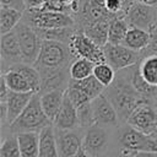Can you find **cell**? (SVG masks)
<instances>
[{"label":"cell","instance_id":"4fadbf2b","mask_svg":"<svg viewBox=\"0 0 157 157\" xmlns=\"http://www.w3.org/2000/svg\"><path fill=\"white\" fill-rule=\"evenodd\" d=\"M0 56H1L2 72H5L13 64L23 61L20 43H18V38H17L13 29L1 34V38H0Z\"/></svg>","mask_w":157,"mask_h":157},{"label":"cell","instance_id":"74e56055","mask_svg":"<svg viewBox=\"0 0 157 157\" xmlns=\"http://www.w3.org/2000/svg\"><path fill=\"white\" fill-rule=\"evenodd\" d=\"M136 2L140 4H145V5H151V6H156L157 7V0H135Z\"/></svg>","mask_w":157,"mask_h":157},{"label":"cell","instance_id":"f35d334b","mask_svg":"<svg viewBox=\"0 0 157 157\" xmlns=\"http://www.w3.org/2000/svg\"><path fill=\"white\" fill-rule=\"evenodd\" d=\"M109 157H124L119 151H118V153H114V155H109Z\"/></svg>","mask_w":157,"mask_h":157},{"label":"cell","instance_id":"ffe728a7","mask_svg":"<svg viewBox=\"0 0 157 157\" xmlns=\"http://www.w3.org/2000/svg\"><path fill=\"white\" fill-rule=\"evenodd\" d=\"M20 144L21 157H39V132L25 131L16 134Z\"/></svg>","mask_w":157,"mask_h":157},{"label":"cell","instance_id":"f1b7e54d","mask_svg":"<svg viewBox=\"0 0 157 157\" xmlns=\"http://www.w3.org/2000/svg\"><path fill=\"white\" fill-rule=\"evenodd\" d=\"M93 75L107 88L108 86H110L113 83L117 74H115V70L107 61H103V63H98L94 65Z\"/></svg>","mask_w":157,"mask_h":157},{"label":"cell","instance_id":"7c38bea8","mask_svg":"<svg viewBox=\"0 0 157 157\" xmlns=\"http://www.w3.org/2000/svg\"><path fill=\"white\" fill-rule=\"evenodd\" d=\"M124 18L129 27H139L148 31L157 22V7L134 1Z\"/></svg>","mask_w":157,"mask_h":157},{"label":"cell","instance_id":"9a60e30c","mask_svg":"<svg viewBox=\"0 0 157 157\" xmlns=\"http://www.w3.org/2000/svg\"><path fill=\"white\" fill-rule=\"evenodd\" d=\"M53 125L56 129H61V130H70V129L80 128L77 108L74 104V102L71 101V98H70V96L67 93V90L65 92L63 105H61L56 118L54 119Z\"/></svg>","mask_w":157,"mask_h":157},{"label":"cell","instance_id":"f546056e","mask_svg":"<svg viewBox=\"0 0 157 157\" xmlns=\"http://www.w3.org/2000/svg\"><path fill=\"white\" fill-rule=\"evenodd\" d=\"M1 157H21L20 144L16 134H10L7 137H4L0 147Z\"/></svg>","mask_w":157,"mask_h":157},{"label":"cell","instance_id":"52a82bcc","mask_svg":"<svg viewBox=\"0 0 157 157\" xmlns=\"http://www.w3.org/2000/svg\"><path fill=\"white\" fill-rule=\"evenodd\" d=\"M118 142L120 147L129 151H151L157 152V134H145L129 124L120 128L118 132Z\"/></svg>","mask_w":157,"mask_h":157},{"label":"cell","instance_id":"7402d4cb","mask_svg":"<svg viewBox=\"0 0 157 157\" xmlns=\"http://www.w3.org/2000/svg\"><path fill=\"white\" fill-rule=\"evenodd\" d=\"M9 88L11 91H16V92H34L31 83L28 82V80L16 69L13 67H9V70H6L5 72H2L1 75Z\"/></svg>","mask_w":157,"mask_h":157},{"label":"cell","instance_id":"8992f818","mask_svg":"<svg viewBox=\"0 0 157 157\" xmlns=\"http://www.w3.org/2000/svg\"><path fill=\"white\" fill-rule=\"evenodd\" d=\"M13 31L18 38L23 63L34 64L39 55L43 40L38 34L37 29L32 27L29 23H27L25 20H21L20 23L13 28Z\"/></svg>","mask_w":157,"mask_h":157},{"label":"cell","instance_id":"8d00e7d4","mask_svg":"<svg viewBox=\"0 0 157 157\" xmlns=\"http://www.w3.org/2000/svg\"><path fill=\"white\" fill-rule=\"evenodd\" d=\"M75 157H92V156H91V155H90V153H88L83 147H81V148L78 150V152L76 153V156H75Z\"/></svg>","mask_w":157,"mask_h":157},{"label":"cell","instance_id":"9c48e42d","mask_svg":"<svg viewBox=\"0 0 157 157\" xmlns=\"http://www.w3.org/2000/svg\"><path fill=\"white\" fill-rule=\"evenodd\" d=\"M110 128L93 124L85 129L82 136V147L92 157H102L110 145Z\"/></svg>","mask_w":157,"mask_h":157},{"label":"cell","instance_id":"7a4b0ae2","mask_svg":"<svg viewBox=\"0 0 157 157\" xmlns=\"http://www.w3.org/2000/svg\"><path fill=\"white\" fill-rule=\"evenodd\" d=\"M75 59L67 44L59 40L43 39L39 55L33 65L38 69L39 74H42L69 69Z\"/></svg>","mask_w":157,"mask_h":157},{"label":"cell","instance_id":"ba28073f","mask_svg":"<svg viewBox=\"0 0 157 157\" xmlns=\"http://www.w3.org/2000/svg\"><path fill=\"white\" fill-rule=\"evenodd\" d=\"M67 45L75 58H85L94 64L105 61L103 47L91 39L82 29H76Z\"/></svg>","mask_w":157,"mask_h":157},{"label":"cell","instance_id":"d6a6232c","mask_svg":"<svg viewBox=\"0 0 157 157\" xmlns=\"http://www.w3.org/2000/svg\"><path fill=\"white\" fill-rule=\"evenodd\" d=\"M1 6H9V7H13L17 10H21L25 12L26 10V4L25 0H0Z\"/></svg>","mask_w":157,"mask_h":157},{"label":"cell","instance_id":"83f0119b","mask_svg":"<svg viewBox=\"0 0 157 157\" xmlns=\"http://www.w3.org/2000/svg\"><path fill=\"white\" fill-rule=\"evenodd\" d=\"M72 81L88 96V98L91 101H93L96 97H98L101 93H103L105 91V87L94 77L93 74L83 80H72Z\"/></svg>","mask_w":157,"mask_h":157},{"label":"cell","instance_id":"d4e9b609","mask_svg":"<svg viewBox=\"0 0 157 157\" xmlns=\"http://www.w3.org/2000/svg\"><path fill=\"white\" fill-rule=\"evenodd\" d=\"M129 29V25L124 17H113L108 29V43L121 44L125 34Z\"/></svg>","mask_w":157,"mask_h":157},{"label":"cell","instance_id":"e0dca14e","mask_svg":"<svg viewBox=\"0 0 157 157\" xmlns=\"http://www.w3.org/2000/svg\"><path fill=\"white\" fill-rule=\"evenodd\" d=\"M36 92H16L11 91L9 93L6 105H7V126L22 113V110L26 108L31 98L33 97Z\"/></svg>","mask_w":157,"mask_h":157},{"label":"cell","instance_id":"d6986e66","mask_svg":"<svg viewBox=\"0 0 157 157\" xmlns=\"http://www.w3.org/2000/svg\"><path fill=\"white\" fill-rule=\"evenodd\" d=\"M148 43H150V32L147 29L139 27H129L121 44L126 45L132 50L141 53L142 50L146 49Z\"/></svg>","mask_w":157,"mask_h":157},{"label":"cell","instance_id":"30bf717a","mask_svg":"<svg viewBox=\"0 0 157 157\" xmlns=\"http://www.w3.org/2000/svg\"><path fill=\"white\" fill-rule=\"evenodd\" d=\"M104 55H105V61L115 70H123L126 67H130L140 61L142 58L140 52L132 50L128 48L124 44H112L107 43L103 45Z\"/></svg>","mask_w":157,"mask_h":157},{"label":"cell","instance_id":"4dcf8cb0","mask_svg":"<svg viewBox=\"0 0 157 157\" xmlns=\"http://www.w3.org/2000/svg\"><path fill=\"white\" fill-rule=\"evenodd\" d=\"M135 0H103L107 11L114 17H124Z\"/></svg>","mask_w":157,"mask_h":157},{"label":"cell","instance_id":"5bb4252c","mask_svg":"<svg viewBox=\"0 0 157 157\" xmlns=\"http://www.w3.org/2000/svg\"><path fill=\"white\" fill-rule=\"evenodd\" d=\"M55 128V126H54ZM59 157H75L82 147V136L76 129L61 130L55 128Z\"/></svg>","mask_w":157,"mask_h":157},{"label":"cell","instance_id":"44dd1931","mask_svg":"<svg viewBox=\"0 0 157 157\" xmlns=\"http://www.w3.org/2000/svg\"><path fill=\"white\" fill-rule=\"evenodd\" d=\"M137 66L142 78L150 86L157 88V55H144Z\"/></svg>","mask_w":157,"mask_h":157},{"label":"cell","instance_id":"836d02e7","mask_svg":"<svg viewBox=\"0 0 157 157\" xmlns=\"http://www.w3.org/2000/svg\"><path fill=\"white\" fill-rule=\"evenodd\" d=\"M9 93H10V88H9L5 78L1 76V78H0V102H6Z\"/></svg>","mask_w":157,"mask_h":157},{"label":"cell","instance_id":"2e32d148","mask_svg":"<svg viewBox=\"0 0 157 157\" xmlns=\"http://www.w3.org/2000/svg\"><path fill=\"white\" fill-rule=\"evenodd\" d=\"M66 90L67 88H55V90H49V91H45L42 93L39 92L42 108L52 123L56 118V115L63 105Z\"/></svg>","mask_w":157,"mask_h":157},{"label":"cell","instance_id":"3957f363","mask_svg":"<svg viewBox=\"0 0 157 157\" xmlns=\"http://www.w3.org/2000/svg\"><path fill=\"white\" fill-rule=\"evenodd\" d=\"M53 124L45 115L40 104V93L36 92L22 113L7 126L10 134H18L25 131H40L47 125Z\"/></svg>","mask_w":157,"mask_h":157},{"label":"cell","instance_id":"5b68a950","mask_svg":"<svg viewBox=\"0 0 157 157\" xmlns=\"http://www.w3.org/2000/svg\"><path fill=\"white\" fill-rule=\"evenodd\" d=\"M125 124L148 134H157V98H145L129 115Z\"/></svg>","mask_w":157,"mask_h":157},{"label":"cell","instance_id":"1f68e13d","mask_svg":"<svg viewBox=\"0 0 157 157\" xmlns=\"http://www.w3.org/2000/svg\"><path fill=\"white\" fill-rule=\"evenodd\" d=\"M150 32V43L145 50L141 52V55H157V22L148 29Z\"/></svg>","mask_w":157,"mask_h":157},{"label":"cell","instance_id":"603a6c76","mask_svg":"<svg viewBox=\"0 0 157 157\" xmlns=\"http://www.w3.org/2000/svg\"><path fill=\"white\" fill-rule=\"evenodd\" d=\"M23 11L9 7V6H1L0 7V33L4 34L6 32L12 31L22 20Z\"/></svg>","mask_w":157,"mask_h":157},{"label":"cell","instance_id":"484cf974","mask_svg":"<svg viewBox=\"0 0 157 157\" xmlns=\"http://www.w3.org/2000/svg\"><path fill=\"white\" fill-rule=\"evenodd\" d=\"M94 63L85 59V58H76L70 67H69V72H70V78L72 80H83L88 76H91L93 74V69H94Z\"/></svg>","mask_w":157,"mask_h":157},{"label":"cell","instance_id":"8fae6325","mask_svg":"<svg viewBox=\"0 0 157 157\" xmlns=\"http://www.w3.org/2000/svg\"><path fill=\"white\" fill-rule=\"evenodd\" d=\"M91 104H92L96 124H99L102 126H107L110 129L119 128L121 121L119 119L118 112L104 92L101 93L98 97H96L91 102Z\"/></svg>","mask_w":157,"mask_h":157},{"label":"cell","instance_id":"e575fe53","mask_svg":"<svg viewBox=\"0 0 157 157\" xmlns=\"http://www.w3.org/2000/svg\"><path fill=\"white\" fill-rule=\"evenodd\" d=\"M126 157H157V152L151 151H134Z\"/></svg>","mask_w":157,"mask_h":157},{"label":"cell","instance_id":"d590c367","mask_svg":"<svg viewBox=\"0 0 157 157\" xmlns=\"http://www.w3.org/2000/svg\"><path fill=\"white\" fill-rule=\"evenodd\" d=\"M47 2V0H25L26 9H33V7H40Z\"/></svg>","mask_w":157,"mask_h":157},{"label":"cell","instance_id":"cb8c5ba5","mask_svg":"<svg viewBox=\"0 0 157 157\" xmlns=\"http://www.w3.org/2000/svg\"><path fill=\"white\" fill-rule=\"evenodd\" d=\"M112 18H103L99 20L90 26H87L86 28H83L82 31L91 38L93 39L97 44H99L101 47L105 45L108 43V29H109V23H110Z\"/></svg>","mask_w":157,"mask_h":157},{"label":"cell","instance_id":"6da1fadb","mask_svg":"<svg viewBox=\"0 0 157 157\" xmlns=\"http://www.w3.org/2000/svg\"><path fill=\"white\" fill-rule=\"evenodd\" d=\"M107 97L113 103L118 112L121 123H126L129 115L135 109V107L141 103L145 98H157V97H145L132 86L128 70H119L115 75V80L104 91Z\"/></svg>","mask_w":157,"mask_h":157},{"label":"cell","instance_id":"ac0fdd59","mask_svg":"<svg viewBox=\"0 0 157 157\" xmlns=\"http://www.w3.org/2000/svg\"><path fill=\"white\" fill-rule=\"evenodd\" d=\"M39 157H59L55 128L47 125L39 131Z\"/></svg>","mask_w":157,"mask_h":157},{"label":"cell","instance_id":"4316f807","mask_svg":"<svg viewBox=\"0 0 157 157\" xmlns=\"http://www.w3.org/2000/svg\"><path fill=\"white\" fill-rule=\"evenodd\" d=\"M77 27L75 26H69V27H60V28H52V29H37L38 34L40 36L42 39H53V40H59L65 44H69L71 37L76 32Z\"/></svg>","mask_w":157,"mask_h":157},{"label":"cell","instance_id":"277c9868","mask_svg":"<svg viewBox=\"0 0 157 157\" xmlns=\"http://www.w3.org/2000/svg\"><path fill=\"white\" fill-rule=\"evenodd\" d=\"M22 20H25L36 29H52V28L69 27L76 25L74 17L70 13L53 11V10H44L42 7L26 9Z\"/></svg>","mask_w":157,"mask_h":157}]
</instances>
